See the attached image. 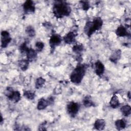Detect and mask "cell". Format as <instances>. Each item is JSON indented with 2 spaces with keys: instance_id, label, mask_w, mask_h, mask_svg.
Segmentation results:
<instances>
[{
  "instance_id": "1",
  "label": "cell",
  "mask_w": 131,
  "mask_h": 131,
  "mask_svg": "<svg viewBox=\"0 0 131 131\" xmlns=\"http://www.w3.org/2000/svg\"><path fill=\"white\" fill-rule=\"evenodd\" d=\"M71 8L66 2L57 1L55 2L53 6V13L57 18H62L70 15Z\"/></svg>"
},
{
  "instance_id": "2",
  "label": "cell",
  "mask_w": 131,
  "mask_h": 131,
  "mask_svg": "<svg viewBox=\"0 0 131 131\" xmlns=\"http://www.w3.org/2000/svg\"><path fill=\"white\" fill-rule=\"evenodd\" d=\"M88 65L79 63L70 75L71 82L75 84L80 83L85 75Z\"/></svg>"
},
{
  "instance_id": "3",
  "label": "cell",
  "mask_w": 131,
  "mask_h": 131,
  "mask_svg": "<svg viewBox=\"0 0 131 131\" xmlns=\"http://www.w3.org/2000/svg\"><path fill=\"white\" fill-rule=\"evenodd\" d=\"M102 25V19L100 17H96L92 21H88L86 23L84 28V31L89 37H91L94 32L100 30Z\"/></svg>"
},
{
  "instance_id": "4",
  "label": "cell",
  "mask_w": 131,
  "mask_h": 131,
  "mask_svg": "<svg viewBox=\"0 0 131 131\" xmlns=\"http://www.w3.org/2000/svg\"><path fill=\"white\" fill-rule=\"evenodd\" d=\"M79 105L78 103L71 101L67 105V111L68 114L72 117H74L78 113L79 110Z\"/></svg>"
},
{
  "instance_id": "5",
  "label": "cell",
  "mask_w": 131,
  "mask_h": 131,
  "mask_svg": "<svg viewBox=\"0 0 131 131\" xmlns=\"http://www.w3.org/2000/svg\"><path fill=\"white\" fill-rule=\"evenodd\" d=\"M61 36L57 34H53L49 39V45L51 48V52H54L55 48L59 46L61 42Z\"/></svg>"
},
{
  "instance_id": "6",
  "label": "cell",
  "mask_w": 131,
  "mask_h": 131,
  "mask_svg": "<svg viewBox=\"0 0 131 131\" xmlns=\"http://www.w3.org/2000/svg\"><path fill=\"white\" fill-rule=\"evenodd\" d=\"M24 13L26 14H30L34 13L35 10V4L33 1L31 0L26 1L23 5Z\"/></svg>"
},
{
  "instance_id": "7",
  "label": "cell",
  "mask_w": 131,
  "mask_h": 131,
  "mask_svg": "<svg viewBox=\"0 0 131 131\" xmlns=\"http://www.w3.org/2000/svg\"><path fill=\"white\" fill-rule=\"evenodd\" d=\"M11 37L9 33L7 31H3L1 32V47L3 48H6L11 41Z\"/></svg>"
},
{
  "instance_id": "8",
  "label": "cell",
  "mask_w": 131,
  "mask_h": 131,
  "mask_svg": "<svg viewBox=\"0 0 131 131\" xmlns=\"http://www.w3.org/2000/svg\"><path fill=\"white\" fill-rule=\"evenodd\" d=\"M76 36L77 34L74 31H70L63 37V39L66 43L71 44L75 41Z\"/></svg>"
},
{
  "instance_id": "9",
  "label": "cell",
  "mask_w": 131,
  "mask_h": 131,
  "mask_svg": "<svg viewBox=\"0 0 131 131\" xmlns=\"http://www.w3.org/2000/svg\"><path fill=\"white\" fill-rule=\"evenodd\" d=\"M95 68L96 74L98 76H101L104 72L105 68L104 64L100 60H97L95 63Z\"/></svg>"
},
{
  "instance_id": "10",
  "label": "cell",
  "mask_w": 131,
  "mask_h": 131,
  "mask_svg": "<svg viewBox=\"0 0 131 131\" xmlns=\"http://www.w3.org/2000/svg\"><path fill=\"white\" fill-rule=\"evenodd\" d=\"M116 34L119 37L130 36V34L128 32L126 28L123 26H120L117 28L116 30Z\"/></svg>"
},
{
  "instance_id": "11",
  "label": "cell",
  "mask_w": 131,
  "mask_h": 131,
  "mask_svg": "<svg viewBox=\"0 0 131 131\" xmlns=\"http://www.w3.org/2000/svg\"><path fill=\"white\" fill-rule=\"evenodd\" d=\"M27 58L29 61H33L36 59L37 56V51L32 48H29L26 54Z\"/></svg>"
},
{
  "instance_id": "12",
  "label": "cell",
  "mask_w": 131,
  "mask_h": 131,
  "mask_svg": "<svg viewBox=\"0 0 131 131\" xmlns=\"http://www.w3.org/2000/svg\"><path fill=\"white\" fill-rule=\"evenodd\" d=\"M121 55V51L120 50L118 49L116 50L110 57V60L113 63H117L118 61L120 59Z\"/></svg>"
},
{
  "instance_id": "13",
  "label": "cell",
  "mask_w": 131,
  "mask_h": 131,
  "mask_svg": "<svg viewBox=\"0 0 131 131\" xmlns=\"http://www.w3.org/2000/svg\"><path fill=\"white\" fill-rule=\"evenodd\" d=\"M94 126L95 128L98 130H103L105 126V121L104 119H99L95 121Z\"/></svg>"
},
{
  "instance_id": "14",
  "label": "cell",
  "mask_w": 131,
  "mask_h": 131,
  "mask_svg": "<svg viewBox=\"0 0 131 131\" xmlns=\"http://www.w3.org/2000/svg\"><path fill=\"white\" fill-rule=\"evenodd\" d=\"M8 98L14 103H17L20 100V94L17 91H14L12 94Z\"/></svg>"
},
{
  "instance_id": "15",
  "label": "cell",
  "mask_w": 131,
  "mask_h": 131,
  "mask_svg": "<svg viewBox=\"0 0 131 131\" xmlns=\"http://www.w3.org/2000/svg\"><path fill=\"white\" fill-rule=\"evenodd\" d=\"M110 104L111 106L113 108H116L119 106V101L117 96L116 94H114L112 96L110 101Z\"/></svg>"
},
{
  "instance_id": "16",
  "label": "cell",
  "mask_w": 131,
  "mask_h": 131,
  "mask_svg": "<svg viewBox=\"0 0 131 131\" xmlns=\"http://www.w3.org/2000/svg\"><path fill=\"white\" fill-rule=\"evenodd\" d=\"M49 105V104L48 100L45 99L44 98H41L38 102L37 108L38 110H42L46 108Z\"/></svg>"
},
{
  "instance_id": "17",
  "label": "cell",
  "mask_w": 131,
  "mask_h": 131,
  "mask_svg": "<svg viewBox=\"0 0 131 131\" xmlns=\"http://www.w3.org/2000/svg\"><path fill=\"white\" fill-rule=\"evenodd\" d=\"M29 65V61L28 59H22L18 62V66L21 70L26 71Z\"/></svg>"
},
{
  "instance_id": "18",
  "label": "cell",
  "mask_w": 131,
  "mask_h": 131,
  "mask_svg": "<svg viewBox=\"0 0 131 131\" xmlns=\"http://www.w3.org/2000/svg\"><path fill=\"white\" fill-rule=\"evenodd\" d=\"M122 114L125 117L129 116L131 113V107L129 105H125L122 106L120 108Z\"/></svg>"
},
{
  "instance_id": "19",
  "label": "cell",
  "mask_w": 131,
  "mask_h": 131,
  "mask_svg": "<svg viewBox=\"0 0 131 131\" xmlns=\"http://www.w3.org/2000/svg\"><path fill=\"white\" fill-rule=\"evenodd\" d=\"M83 104L86 107H89L91 106H94L95 103L92 101L90 96H86L84 97L83 100Z\"/></svg>"
},
{
  "instance_id": "20",
  "label": "cell",
  "mask_w": 131,
  "mask_h": 131,
  "mask_svg": "<svg viewBox=\"0 0 131 131\" xmlns=\"http://www.w3.org/2000/svg\"><path fill=\"white\" fill-rule=\"evenodd\" d=\"M115 125L117 130H121L126 127V123L123 119H118L115 122Z\"/></svg>"
},
{
  "instance_id": "21",
  "label": "cell",
  "mask_w": 131,
  "mask_h": 131,
  "mask_svg": "<svg viewBox=\"0 0 131 131\" xmlns=\"http://www.w3.org/2000/svg\"><path fill=\"white\" fill-rule=\"evenodd\" d=\"M83 50V46L82 44H80V43L75 44L72 47L73 52L77 54H80L81 52H82Z\"/></svg>"
},
{
  "instance_id": "22",
  "label": "cell",
  "mask_w": 131,
  "mask_h": 131,
  "mask_svg": "<svg viewBox=\"0 0 131 131\" xmlns=\"http://www.w3.org/2000/svg\"><path fill=\"white\" fill-rule=\"evenodd\" d=\"M46 80L42 77H39L37 78L35 82V88L37 89H39L43 86L44 84L45 83Z\"/></svg>"
},
{
  "instance_id": "23",
  "label": "cell",
  "mask_w": 131,
  "mask_h": 131,
  "mask_svg": "<svg viewBox=\"0 0 131 131\" xmlns=\"http://www.w3.org/2000/svg\"><path fill=\"white\" fill-rule=\"evenodd\" d=\"M26 33L27 34V35L30 37H33L35 35V31L34 28L31 26H28L25 30Z\"/></svg>"
},
{
  "instance_id": "24",
  "label": "cell",
  "mask_w": 131,
  "mask_h": 131,
  "mask_svg": "<svg viewBox=\"0 0 131 131\" xmlns=\"http://www.w3.org/2000/svg\"><path fill=\"white\" fill-rule=\"evenodd\" d=\"M24 97H25L27 99L33 100L34 99L35 94V93L31 91H25L23 94Z\"/></svg>"
},
{
  "instance_id": "25",
  "label": "cell",
  "mask_w": 131,
  "mask_h": 131,
  "mask_svg": "<svg viewBox=\"0 0 131 131\" xmlns=\"http://www.w3.org/2000/svg\"><path fill=\"white\" fill-rule=\"evenodd\" d=\"M80 3L81 4L82 8L84 11H87L90 8V4L89 1H81Z\"/></svg>"
},
{
  "instance_id": "26",
  "label": "cell",
  "mask_w": 131,
  "mask_h": 131,
  "mask_svg": "<svg viewBox=\"0 0 131 131\" xmlns=\"http://www.w3.org/2000/svg\"><path fill=\"white\" fill-rule=\"evenodd\" d=\"M29 48L27 47V45L26 44V42H24L19 47V50L20 52L22 53V54H26V53L27 52V51L29 50Z\"/></svg>"
},
{
  "instance_id": "27",
  "label": "cell",
  "mask_w": 131,
  "mask_h": 131,
  "mask_svg": "<svg viewBox=\"0 0 131 131\" xmlns=\"http://www.w3.org/2000/svg\"><path fill=\"white\" fill-rule=\"evenodd\" d=\"M45 45L44 43L41 41H37L35 43V47H36V51L37 52H41L43 48H44Z\"/></svg>"
},
{
  "instance_id": "28",
  "label": "cell",
  "mask_w": 131,
  "mask_h": 131,
  "mask_svg": "<svg viewBox=\"0 0 131 131\" xmlns=\"http://www.w3.org/2000/svg\"><path fill=\"white\" fill-rule=\"evenodd\" d=\"M47 124V122L46 121H44L43 122L41 123L38 128V130H46L47 129L46 128V125Z\"/></svg>"
},
{
  "instance_id": "29",
  "label": "cell",
  "mask_w": 131,
  "mask_h": 131,
  "mask_svg": "<svg viewBox=\"0 0 131 131\" xmlns=\"http://www.w3.org/2000/svg\"><path fill=\"white\" fill-rule=\"evenodd\" d=\"M47 100L48 101L49 105H51V104H53L54 102V98L53 97H51L49 98Z\"/></svg>"
},
{
  "instance_id": "30",
  "label": "cell",
  "mask_w": 131,
  "mask_h": 131,
  "mask_svg": "<svg viewBox=\"0 0 131 131\" xmlns=\"http://www.w3.org/2000/svg\"><path fill=\"white\" fill-rule=\"evenodd\" d=\"M3 118L2 115L1 114V124L3 123Z\"/></svg>"
},
{
  "instance_id": "31",
  "label": "cell",
  "mask_w": 131,
  "mask_h": 131,
  "mask_svg": "<svg viewBox=\"0 0 131 131\" xmlns=\"http://www.w3.org/2000/svg\"><path fill=\"white\" fill-rule=\"evenodd\" d=\"M127 95H128V96L129 99H130V92H128V93Z\"/></svg>"
}]
</instances>
